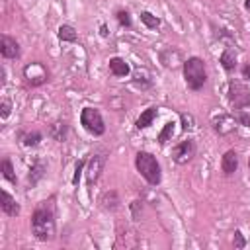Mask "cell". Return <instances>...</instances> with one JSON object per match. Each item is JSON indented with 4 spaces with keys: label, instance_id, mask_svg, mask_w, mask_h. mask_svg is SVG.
I'll return each mask as SVG.
<instances>
[{
    "label": "cell",
    "instance_id": "cell-1",
    "mask_svg": "<svg viewBox=\"0 0 250 250\" xmlns=\"http://www.w3.org/2000/svg\"><path fill=\"white\" fill-rule=\"evenodd\" d=\"M31 230L41 242H47L55 236V211L51 201H43L35 207L31 215Z\"/></svg>",
    "mask_w": 250,
    "mask_h": 250
},
{
    "label": "cell",
    "instance_id": "cell-2",
    "mask_svg": "<svg viewBox=\"0 0 250 250\" xmlns=\"http://www.w3.org/2000/svg\"><path fill=\"white\" fill-rule=\"evenodd\" d=\"M184 80L189 90H201L207 82V70L205 62L199 57H189L184 61Z\"/></svg>",
    "mask_w": 250,
    "mask_h": 250
},
{
    "label": "cell",
    "instance_id": "cell-3",
    "mask_svg": "<svg viewBox=\"0 0 250 250\" xmlns=\"http://www.w3.org/2000/svg\"><path fill=\"white\" fill-rule=\"evenodd\" d=\"M135 166H137V170L141 172V176H143L150 186H158V184H160V180H162L160 164H158V160H156L150 152H145V150L137 152V156H135Z\"/></svg>",
    "mask_w": 250,
    "mask_h": 250
},
{
    "label": "cell",
    "instance_id": "cell-4",
    "mask_svg": "<svg viewBox=\"0 0 250 250\" xmlns=\"http://www.w3.org/2000/svg\"><path fill=\"white\" fill-rule=\"evenodd\" d=\"M80 123H82V127L88 133H92L96 137H100V135L105 133V125H104L102 113L96 107H84L82 113H80Z\"/></svg>",
    "mask_w": 250,
    "mask_h": 250
},
{
    "label": "cell",
    "instance_id": "cell-5",
    "mask_svg": "<svg viewBox=\"0 0 250 250\" xmlns=\"http://www.w3.org/2000/svg\"><path fill=\"white\" fill-rule=\"evenodd\" d=\"M229 102L234 109H244L250 104V90L236 78L229 82Z\"/></svg>",
    "mask_w": 250,
    "mask_h": 250
},
{
    "label": "cell",
    "instance_id": "cell-6",
    "mask_svg": "<svg viewBox=\"0 0 250 250\" xmlns=\"http://www.w3.org/2000/svg\"><path fill=\"white\" fill-rule=\"evenodd\" d=\"M23 78L29 86H41L49 80V72L43 66V62L35 61V62H29V64L23 66Z\"/></svg>",
    "mask_w": 250,
    "mask_h": 250
},
{
    "label": "cell",
    "instance_id": "cell-7",
    "mask_svg": "<svg viewBox=\"0 0 250 250\" xmlns=\"http://www.w3.org/2000/svg\"><path fill=\"white\" fill-rule=\"evenodd\" d=\"M193 154H195V145H193V141H182V143H178L174 148H172V160L176 162V164H188L191 158H193Z\"/></svg>",
    "mask_w": 250,
    "mask_h": 250
},
{
    "label": "cell",
    "instance_id": "cell-8",
    "mask_svg": "<svg viewBox=\"0 0 250 250\" xmlns=\"http://www.w3.org/2000/svg\"><path fill=\"white\" fill-rule=\"evenodd\" d=\"M104 164H105V156L102 152L92 154V158L88 160V168H86V182H88V186H94L100 180Z\"/></svg>",
    "mask_w": 250,
    "mask_h": 250
},
{
    "label": "cell",
    "instance_id": "cell-9",
    "mask_svg": "<svg viewBox=\"0 0 250 250\" xmlns=\"http://www.w3.org/2000/svg\"><path fill=\"white\" fill-rule=\"evenodd\" d=\"M236 125H238V123H236V117H230V115H227V113H221L219 117L213 119V129H215L219 135H229V133H232Z\"/></svg>",
    "mask_w": 250,
    "mask_h": 250
},
{
    "label": "cell",
    "instance_id": "cell-10",
    "mask_svg": "<svg viewBox=\"0 0 250 250\" xmlns=\"http://www.w3.org/2000/svg\"><path fill=\"white\" fill-rule=\"evenodd\" d=\"M0 53L6 59H18L20 57V43L8 35H2L0 39Z\"/></svg>",
    "mask_w": 250,
    "mask_h": 250
},
{
    "label": "cell",
    "instance_id": "cell-11",
    "mask_svg": "<svg viewBox=\"0 0 250 250\" xmlns=\"http://www.w3.org/2000/svg\"><path fill=\"white\" fill-rule=\"evenodd\" d=\"M45 170H47V166H45V162H43L41 158H35V160L31 162V166H29V174H27V182H29L31 188L45 176Z\"/></svg>",
    "mask_w": 250,
    "mask_h": 250
},
{
    "label": "cell",
    "instance_id": "cell-12",
    "mask_svg": "<svg viewBox=\"0 0 250 250\" xmlns=\"http://www.w3.org/2000/svg\"><path fill=\"white\" fill-rule=\"evenodd\" d=\"M221 168H223V172H225L227 176L234 174L236 168H238V154H236L234 150H227V152L223 154V158H221Z\"/></svg>",
    "mask_w": 250,
    "mask_h": 250
},
{
    "label": "cell",
    "instance_id": "cell-13",
    "mask_svg": "<svg viewBox=\"0 0 250 250\" xmlns=\"http://www.w3.org/2000/svg\"><path fill=\"white\" fill-rule=\"evenodd\" d=\"M160 59H162V62H164V66H166V68H178V66H180V62H184V61H182L180 51H178V49H174V47L166 49V51L160 55Z\"/></svg>",
    "mask_w": 250,
    "mask_h": 250
},
{
    "label": "cell",
    "instance_id": "cell-14",
    "mask_svg": "<svg viewBox=\"0 0 250 250\" xmlns=\"http://www.w3.org/2000/svg\"><path fill=\"white\" fill-rule=\"evenodd\" d=\"M2 211H4L6 215H10V217L20 215V205H18V201H16L6 189H2Z\"/></svg>",
    "mask_w": 250,
    "mask_h": 250
},
{
    "label": "cell",
    "instance_id": "cell-15",
    "mask_svg": "<svg viewBox=\"0 0 250 250\" xmlns=\"http://www.w3.org/2000/svg\"><path fill=\"white\" fill-rule=\"evenodd\" d=\"M129 64L121 59V57H113V59H109V72L113 74V76H127L129 74Z\"/></svg>",
    "mask_w": 250,
    "mask_h": 250
},
{
    "label": "cell",
    "instance_id": "cell-16",
    "mask_svg": "<svg viewBox=\"0 0 250 250\" xmlns=\"http://www.w3.org/2000/svg\"><path fill=\"white\" fill-rule=\"evenodd\" d=\"M221 64H223V68L227 70V72H232L234 68H236V53H234V49H230V47H227L223 53H221Z\"/></svg>",
    "mask_w": 250,
    "mask_h": 250
},
{
    "label": "cell",
    "instance_id": "cell-17",
    "mask_svg": "<svg viewBox=\"0 0 250 250\" xmlns=\"http://www.w3.org/2000/svg\"><path fill=\"white\" fill-rule=\"evenodd\" d=\"M66 131H68V125H66L64 121H57V123H53V125H51L49 135H51L55 141L62 143V141L66 139Z\"/></svg>",
    "mask_w": 250,
    "mask_h": 250
},
{
    "label": "cell",
    "instance_id": "cell-18",
    "mask_svg": "<svg viewBox=\"0 0 250 250\" xmlns=\"http://www.w3.org/2000/svg\"><path fill=\"white\" fill-rule=\"evenodd\" d=\"M154 117H156V107H148V109H145V111L139 115V119H137V127H139V129L148 127V125L152 123Z\"/></svg>",
    "mask_w": 250,
    "mask_h": 250
},
{
    "label": "cell",
    "instance_id": "cell-19",
    "mask_svg": "<svg viewBox=\"0 0 250 250\" xmlns=\"http://www.w3.org/2000/svg\"><path fill=\"white\" fill-rule=\"evenodd\" d=\"M117 203H119V197H117L115 191H105V193L102 195V207H104V209L113 211V209H117Z\"/></svg>",
    "mask_w": 250,
    "mask_h": 250
},
{
    "label": "cell",
    "instance_id": "cell-20",
    "mask_svg": "<svg viewBox=\"0 0 250 250\" xmlns=\"http://www.w3.org/2000/svg\"><path fill=\"white\" fill-rule=\"evenodd\" d=\"M59 39H61V41H70V43H74V41H76V31H74V27H72V25H61V27H59Z\"/></svg>",
    "mask_w": 250,
    "mask_h": 250
},
{
    "label": "cell",
    "instance_id": "cell-21",
    "mask_svg": "<svg viewBox=\"0 0 250 250\" xmlns=\"http://www.w3.org/2000/svg\"><path fill=\"white\" fill-rule=\"evenodd\" d=\"M0 168H2V176H4L8 182L16 184V174H14V166H12V160H10V158H4V160H2V164H0Z\"/></svg>",
    "mask_w": 250,
    "mask_h": 250
},
{
    "label": "cell",
    "instance_id": "cell-22",
    "mask_svg": "<svg viewBox=\"0 0 250 250\" xmlns=\"http://www.w3.org/2000/svg\"><path fill=\"white\" fill-rule=\"evenodd\" d=\"M141 21H143L148 29H156V27L160 25V20H158L156 16H152L150 12H143V14H141Z\"/></svg>",
    "mask_w": 250,
    "mask_h": 250
},
{
    "label": "cell",
    "instance_id": "cell-23",
    "mask_svg": "<svg viewBox=\"0 0 250 250\" xmlns=\"http://www.w3.org/2000/svg\"><path fill=\"white\" fill-rule=\"evenodd\" d=\"M39 141H41V133H39V131L25 133V135L21 137V143H23L25 146H37V145H39Z\"/></svg>",
    "mask_w": 250,
    "mask_h": 250
},
{
    "label": "cell",
    "instance_id": "cell-24",
    "mask_svg": "<svg viewBox=\"0 0 250 250\" xmlns=\"http://www.w3.org/2000/svg\"><path fill=\"white\" fill-rule=\"evenodd\" d=\"M117 21L123 27H131V16L127 10H117Z\"/></svg>",
    "mask_w": 250,
    "mask_h": 250
},
{
    "label": "cell",
    "instance_id": "cell-25",
    "mask_svg": "<svg viewBox=\"0 0 250 250\" xmlns=\"http://www.w3.org/2000/svg\"><path fill=\"white\" fill-rule=\"evenodd\" d=\"M172 133H174V123L170 121V123H166V125H164V129H162V133L158 135V141H160V145H164V143L168 141V137H170Z\"/></svg>",
    "mask_w": 250,
    "mask_h": 250
},
{
    "label": "cell",
    "instance_id": "cell-26",
    "mask_svg": "<svg viewBox=\"0 0 250 250\" xmlns=\"http://www.w3.org/2000/svg\"><path fill=\"white\" fill-rule=\"evenodd\" d=\"M146 72H143V76H145ZM135 84H141L143 88H146V86H150V78H141V70H137L135 72Z\"/></svg>",
    "mask_w": 250,
    "mask_h": 250
},
{
    "label": "cell",
    "instance_id": "cell-27",
    "mask_svg": "<svg viewBox=\"0 0 250 250\" xmlns=\"http://www.w3.org/2000/svg\"><path fill=\"white\" fill-rule=\"evenodd\" d=\"M236 123H240V125H244V127H250V117L240 109V111L236 113Z\"/></svg>",
    "mask_w": 250,
    "mask_h": 250
},
{
    "label": "cell",
    "instance_id": "cell-28",
    "mask_svg": "<svg viewBox=\"0 0 250 250\" xmlns=\"http://www.w3.org/2000/svg\"><path fill=\"white\" fill-rule=\"evenodd\" d=\"M244 246H246V242L242 238V232L240 230H234V248H244Z\"/></svg>",
    "mask_w": 250,
    "mask_h": 250
},
{
    "label": "cell",
    "instance_id": "cell-29",
    "mask_svg": "<svg viewBox=\"0 0 250 250\" xmlns=\"http://www.w3.org/2000/svg\"><path fill=\"white\" fill-rule=\"evenodd\" d=\"M82 168H84V160H78V162H76V170H74V178H72L74 184H78V178H80Z\"/></svg>",
    "mask_w": 250,
    "mask_h": 250
},
{
    "label": "cell",
    "instance_id": "cell-30",
    "mask_svg": "<svg viewBox=\"0 0 250 250\" xmlns=\"http://www.w3.org/2000/svg\"><path fill=\"white\" fill-rule=\"evenodd\" d=\"M182 121H184V131H188V129H191V127H193V119H191L189 115L182 113Z\"/></svg>",
    "mask_w": 250,
    "mask_h": 250
},
{
    "label": "cell",
    "instance_id": "cell-31",
    "mask_svg": "<svg viewBox=\"0 0 250 250\" xmlns=\"http://www.w3.org/2000/svg\"><path fill=\"white\" fill-rule=\"evenodd\" d=\"M10 109H12V104H10L8 100H4V102H2V117H4V119L10 115Z\"/></svg>",
    "mask_w": 250,
    "mask_h": 250
},
{
    "label": "cell",
    "instance_id": "cell-32",
    "mask_svg": "<svg viewBox=\"0 0 250 250\" xmlns=\"http://www.w3.org/2000/svg\"><path fill=\"white\" fill-rule=\"evenodd\" d=\"M131 209H133V217L137 219V217H139V209H143L141 201H133V203H131Z\"/></svg>",
    "mask_w": 250,
    "mask_h": 250
},
{
    "label": "cell",
    "instance_id": "cell-33",
    "mask_svg": "<svg viewBox=\"0 0 250 250\" xmlns=\"http://www.w3.org/2000/svg\"><path fill=\"white\" fill-rule=\"evenodd\" d=\"M242 78H246V80H250V62L242 66Z\"/></svg>",
    "mask_w": 250,
    "mask_h": 250
},
{
    "label": "cell",
    "instance_id": "cell-34",
    "mask_svg": "<svg viewBox=\"0 0 250 250\" xmlns=\"http://www.w3.org/2000/svg\"><path fill=\"white\" fill-rule=\"evenodd\" d=\"M244 8H246V10H250V0H244Z\"/></svg>",
    "mask_w": 250,
    "mask_h": 250
},
{
    "label": "cell",
    "instance_id": "cell-35",
    "mask_svg": "<svg viewBox=\"0 0 250 250\" xmlns=\"http://www.w3.org/2000/svg\"><path fill=\"white\" fill-rule=\"evenodd\" d=\"M248 166H250V160H248Z\"/></svg>",
    "mask_w": 250,
    "mask_h": 250
}]
</instances>
